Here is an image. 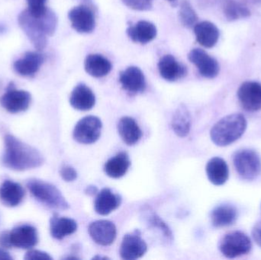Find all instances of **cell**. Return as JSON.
<instances>
[{"label": "cell", "mask_w": 261, "mask_h": 260, "mask_svg": "<svg viewBox=\"0 0 261 260\" xmlns=\"http://www.w3.org/2000/svg\"><path fill=\"white\" fill-rule=\"evenodd\" d=\"M32 195L41 204L50 209L66 210L69 205L56 186L42 180H32L27 183Z\"/></svg>", "instance_id": "4"}, {"label": "cell", "mask_w": 261, "mask_h": 260, "mask_svg": "<svg viewBox=\"0 0 261 260\" xmlns=\"http://www.w3.org/2000/svg\"><path fill=\"white\" fill-rule=\"evenodd\" d=\"M44 61V56L39 52L29 51L21 59L14 63V70L22 76H34Z\"/></svg>", "instance_id": "16"}, {"label": "cell", "mask_w": 261, "mask_h": 260, "mask_svg": "<svg viewBox=\"0 0 261 260\" xmlns=\"http://www.w3.org/2000/svg\"><path fill=\"white\" fill-rule=\"evenodd\" d=\"M84 69L93 77L101 78L107 76L111 72L113 65L103 55L91 53L86 57Z\"/></svg>", "instance_id": "22"}, {"label": "cell", "mask_w": 261, "mask_h": 260, "mask_svg": "<svg viewBox=\"0 0 261 260\" xmlns=\"http://www.w3.org/2000/svg\"><path fill=\"white\" fill-rule=\"evenodd\" d=\"M70 105L75 109L80 111H88L92 109L96 104V96L85 84H79L76 85L70 97Z\"/></svg>", "instance_id": "18"}, {"label": "cell", "mask_w": 261, "mask_h": 260, "mask_svg": "<svg viewBox=\"0 0 261 260\" xmlns=\"http://www.w3.org/2000/svg\"><path fill=\"white\" fill-rule=\"evenodd\" d=\"M60 174L63 180H65L66 182L74 181L77 177L76 171L70 166H63L60 171Z\"/></svg>", "instance_id": "34"}, {"label": "cell", "mask_w": 261, "mask_h": 260, "mask_svg": "<svg viewBox=\"0 0 261 260\" xmlns=\"http://www.w3.org/2000/svg\"><path fill=\"white\" fill-rule=\"evenodd\" d=\"M52 258L47 253L39 250H30L26 253L24 259H51Z\"/></svg>", "instance_id": "35"}, {"label": "cell", "mask_w": 261, "mask_h": 260, "mask_svg": "<svg viewBox=\"0 0 261 260\" xmlns=\"http://www.w3.org/2000/svg\"><path fill=\"white\" fill-rule=\"evenodd\" d=\"M147 247L141 238L139 232L128 234L124 237L121 244L120 255L123 259H139L147 252Z\"/></svg>", "instance_id": "12"}, {"label": "cell", "mask_w": 261, "mask_h": 260, "mask_svg": "<svg viewBox=\"0 0 261 260\" xmlns=\"http://www.w3.org/2000/svg\"><path fill=\"white\" fill-rule=\"evenodd\" d=\"M122 203V198L108 188L102 189L98 193L94 203L96 213L100 215H108L118 209Z\"/></svg>", "instance_id": "19"}, {"label": "cell", "mask_w": 261, "mask_h": 260, "mask_svg": "<svg viewBox=\"0 0 261 260\" xmlns=\"http://www.w3.org/2000/svg\"><path fill=\"white\" fill-rule=\"evenodd\" d=\"M26 1L29 6L27 9L29 13L36 18L42 16L48 9L45 6L47 0H26Z\"/></svg>", "instance_id": "32"}, {"label": "cell", "mask_w": 261, "mask_h": 260, "mask_svg": "<svg viewBox=\"0 0 261 260\" xmlns=\"http://www.w3.org/2000/svg\"><path fill=\"white\" fill-rule=\"evenodd\" d=\"M254 2H255V3H261V0H254Z\"/></svg>", "instance_id": "40"}, {"label": "cell", "mask_w": 261, "mask_h": 260, "mask_svg": "<svg viewBox=\"0 0 261 260\" xmlns=\"http://www.w3.org/2000/svg\"><path fill=\"white\" fill-rule=\"evenodd\" d=\"M219 250L225 257H239L251 251V240L242 232H231L221 240Z\"/></svg>", "instance_id": "6"}, {"label": "cell", "mask_w": 261, "mask_h": 260, "mask_svg": "<svg viewBox=\"0 0 261 260\" xmlns=\"http://www.w3.org/2000/svg\"><path fill=\"white\" fill-rule=\"evenodd\" d=\"M167 1L172 2V1H174V0H167Z\"/></svg>", "instance_id": "41"}, {"label": "cell", "mask_w": 261, "mask_h": 260, "mask_svg": "<svg viewBox=\"0 0 261 260\" xmlns=\"http://www.w3.org/2000/svg\"><path fill=\"white\" fill-rule=\"evenodd\" d=\"M31 100L30 93L15 90L13 82H11L6 93L0 98V104L9 112L18 113L29 108Z\"/></svg>", "instance_id": "9"}, {"label": "cell", "mask_w": 261, "mask_h": 260, "mask_svg": "<svg viewBox=\"0 0 261 260\" xmlns=\"http://www.w3.org/2000/svg\"><path fill=\"white\" fill-rule=\"evenodd\" d=\"M252 236L257 245L261 247V221L254 225L252 230Z\"/></svg>", "instance_id": "37"}, {"label": "cell", "mask_w": 261, "mask_h": 260, "mask_svg": "<svg viewBox=\"0 0 261 260\" xmlns=\"http://www.w3.org/2000/svg\"><path fill=\"white\" fill-rule=\"evenodd\" d=\"M206 174L213 184L216 186L225 184L229 176L226 162L220 157H213L207 163Z\"/></svg>", "instance_id": "24"}, {"label": "cell", "mask_w": 261, "mask_h": 260, "mask_svg": "<svg viewBox=\"0 0 261 260\" xmlns=\"http://www.w3.org/2000/svg\"><path fill=\"white\" fill-rule=\"evenodd\" d=\"M119 82L123 90L130 93H142L146 88V80L141 69L132 66L119 74Z\"/></svg>", "instance_id": "15"}, {"label": "cell", "mask_w": 261, "mask_h": 260, "mask_svg": "<svg viewBox=\"0 0 261 260\" xmlns=\"http://www.w3.org/2000/svg\"><path fill=\"white\" fill-rule=\"evenodd\" d=\"M158 30L153 23L147 21H139L135 25L127 29V35L132 41L146 44L156 38Z\"/></svg>", "instance_id": "20"}, {"label": "cell", "mask_w": 261, "mask_h": 260, "mask_svg": "<svg viewBox=\"0 0 261 260\" xmlns=\"http://www.w3.org/2000/svg\"><path fill=\"white\" fill-rule=\"evenodd\" d=\"M24 191L21 185L6 180L0 186V201L7 207H15L22 201Z\"/></svg>", "instance_id": "23"}, {"label": "cell", "mask_w": 261, "mask_h": 260, "mask_svg": "<svg viewBox=\"0 0 261 260\" xmlns=\"http://www.w3.org/2000/svg\"><path fill=\"white\" fill-rule=\"evenodd\" d=\"M86 192H87L88 195H95V194L97 192V189H96V186H89V187H87Z\"/></svg>", "instance_id": "39"}, {"label": "cell", "mask_w": 261, "mask_h": 260, "mask_svg": "<svg viewBox=\"0 0 261 260\" xmlns=\"http://www.w3.org/2000/svg\"><path fill=\"white\" fill-rule=\"evenodd\" d=\"M102 125L96 116H87L81 119L73 130V137L84 145L95 143L101 135Z\"/></svg>", "instance_id": "7"}, {"label": "cell", "mask_w": 261, "mask_h": 260, "mask_svg": "<svg viewBox=\"0 0 261 260\" xmlns=\"http://www.w3.org/2000/svg\"><path fill=\"white\" fill-rule=\"evenodd\" d=\"M130 164V161L128 154L125 152H121L112 157L106 163L104 171L111 178H121L125 175Z\"/></svg>", "instance_id": "26"}, {"label": "cell", "mask_w": 261, "mask_h": 260, "mask_svg": "<svg viewBox=\"0 0 261 260\" xmlns=\"http://www.w3.org/2000/svg\"><path fill=\"white\" fill-rule=\"evenodd\" d=\"M238 212L234 206L222 205L218 206L211 214L212 224L216 227H228L236 222Z\"/></svg>", "instance_id": "27"}, {"label": "cell", "mask_w": 261, "mask_h": 260, "mask_svg": "<svg viewBox=\"0 0 261 260\" xmlns=\"http://www.w3.org/2000/svg\"><path fill=\"white\" fill-rule=\"evenodd\" d=\"M196 41L202 47L212 48L219 39V30L217 26L208 21L196 23L194 26Z\"/></svg>", "instance_id": "21"}, {"label": "cell", "mask_w": 261, "mask_h": 260, "mask_svg": "<svg viewBox=\"0 0 261 260\" xmlns=\"http://www.w3.org/2000/svg\"><path fill=\"white\" fill-rule=\"evenodd\" d=\"M233 162L236 171L244 180H255L261 174V159L255 151L242 150L234 154Z\"/></svg>", "instance_id": "5"}, {"label": "cell", "mask_w": 261, "mask_h": 260, "mask_svg": "<svg viewBox=\"0 0 261 260\" xmlns=\"http://www.w3.org/2000/svg\"><path fill=\"white\" fill-rule=\"evenodd\" d=\"M154 0H122V3L129 8L136 11H149L153 7Z\"/></svg>", "instance_id": "33"}, {"label": "cell", "mask_w": 261, "mask_h": 260, "mask_svg": "<svg viewBox=\"0 0 261 260\" xmlns=\"http://www.w3.org/2000/svg\"><path fill=\"white\" fill-rule=\"evenodd\" d=\"M119 135L126 145H135L142 137V131L135 120L130 117H123L118 124Z\"/></svg>", "instance_id": "25"}, {"label": "cell", "mask_w": 261, "mask_h": 260, "mask_svg": "<svg viewBox=\"0 0 261 260\" xmlns=\"http://www.w3.org/2000/svg\"><path fill=\"white\" fill-rule=\"evenodd\" d=\"M247 128V121L241 114L225 116L212 128L210 136L215 145L225 147L239 140Z\"/></svg>", "instance_id": "3"}, {"label": "cell", "mask_w": 261, "mask_h": 260, "mask_svg": "<svg viewBox=\"0 0 261 260\" xmlns=\"http://www.w3.org/2000/svg\"><path fill=\"white\" fill-rule=\"evenodd\" d=\"M0 246L3 248H10L11 247H12L10 241V233L3 232L0 234Z\"/></svg>", "instance_id": "36"}, {"label": "cell", "mask_w": 261, "mask_h": 260, "mask_svg": "<svg viewBox=\"0 0 261 260\" xmlns=\"http://www.w3.org/2000/svg\"><path fill=\"white\" fill-rule=\"evenodd\" d=\"M3 163L5 166L13 170H28L41 166L44 163V157L33 147L9 134L5 137Z\"/></svg>", "instance_id": "2"}, {"label": "cell", "mask_w": 261, "mask_h": 260, "mask_svg": "<svg viewBox=\"0 0 261 260\" xmlns=\"http://www.w3.org/2000/svg\"><path fill=\"white\" fill-rule=\"evenodd\" d=\"M12 256L9 255V253L6 251V250H3L0 248V259H12Z\"/></svg>", "instance_id": "38"}, {"label": "cell", "mask_w": 261, "mask_h": 260, "mask_svg": "<svg viewBox=\"0 0 261 260\" xmlns=\"http://www.w3.org/2000/svg\"><path fill=\"white\" fill-rule=\"evenodd\" d=\"M18 24L38 51L44 50L47 44V37L52 36L58 26L56 14L47 9L39 18L34 17L28 9L18 15Z\"/></svg>", "instance_id": "1"}, {"label": "cell", "mask_w": 261, "mask_h": 260, "mask_svg": "<svg viewBox=\"0 0 261 260\" xmlns=\"http://www.w3.org/2000/svg\"><path fill=\"white\" fill-rule=\"evenodd\" d=\"M89 233L96 244L101 246H109L114 242L117 232L113 222L107 220H101L90 224Z\"/></svg>", "instance_id": "13"}, {"label": "cell", "mask_w": 261, "mask_h": 260, "mask_svg": "<svg viewBox=\"0 0 261 260\" xmlns=\"http://www.w3.org/2000/svg\"><path fill=\"white\" fill-rule=\"evenodd\" d=\"M188 59L197 67L199 73L203 77L213 79L219 75L220 67L219 63L204 50L193 49L189 53Z\"/></svg>", "instance_id": "10"}, {"label": "cell", "mask_w": 261, "mask_h": 260, "mask_svg": "<svg viewBox=\"0 0 261 260\" xmlns=\"http://www.w3.org/2000/svg\"><path fill=\"white\" fill-rule=\"evenodd\" d=\"M50 234L54 238L62 240L76 232L77 224L74 220L67 218H60L55 215L50 221Z\"/></svg>", "instance_id": "28"}, {"label": "cell", "mask_w": 261, "mask_h": 260, "mask_svg": "<svg viewBox=\"0 0 261 260\" xmlns=\"http://www.w3.org/2000/svg\"><path fill=\"white\" fill-rule=\"evenodd\" d=\"M191 127V117L186 107L177 108L172 120V128L176 135L184 137L188 135Z\"/></svg>", "instance_id": "29"}, {"label": "cell", "mask_w": 261, "mask_h": 260, "mask_svg": "<svg viewBox=\"0 0 261 260\" xmlns=\"http://www.w3.org/2000/svg\"><path fill=\"white\" fill-rule=\"evenodd\" d=\"M68 18L71 26L78 33L89 34L96 27L94 11L91 6L81 4L70 9Z\"/></svg>", "instance_id": "8"}, {"label": "cell", "mask_w": 261, "mask_h": 260, "mask_svg": "<svg viewBox=\"0 0 261 260\" xmlns=\"http://www.w3.org/2000/svg\"><path fill=\"white\" fill-rule=\"evenodd\" d=\"M158 70L161 77L169 82H175L182 79L187 73V67L170 54L164 55L160 59Z\"/></svg>", "instance_id": "14"}, {"label": "cell", "mask_w": 261, "mask_h": 260, "mask_svg": "<svg viewBox=\"0 0 261 260\" xmlns=\"http://www.w3.org/2000/svg\"><path fill=\"white\" fill-rule=\"evenodd\" d=\"M179 20L181 24L187 28L194 27L197 23V14L188 0H184L181 3L179 10Z\"/></svg>", "instance_id": "31"}, {"label": "cell", "mask_w": 261, "mask_h": 260, "mask_svg": "<svg viewBox=\"0 0 261 260\" xmlns=\"http://www.w3.org/2000/svg\"><path fill=\"white\" fill-rule=\"evenodd\" d=\"M224 14L228 21H236L249 17L251 11L236 0H226L224 6Z\"/></svg>", "instance_id": "30"}, {"label": "cell", "mask_w": 261, "mask_h": 260, "mask_svg": "<svg viewBox=\"0 0 261 260\" xmlns=\"http://www.w3.org/2000/svg\"><path fill=\"white\" fill-rule=\"evenodd\" d=\"M238 98L244 109L259 111L261 109V84L254 81L243 82L238 91Z\"/></svg>", "instance_id": "11"}, {"label": "cell", "mask_w": 261, "mask_h": 260, "mask_svg": "<svg viewBox=\"0 0 261 260\" xmlns=\"http://www.w3.org/2000/svg\"><path fill=\"white\" fill-rule=\"evenodd\" d=\"M10 241L12 247L31 249L38 244V233L32 226H19L10 232Z\"/></svg>", "instance_id": "17"}]
</instances>
